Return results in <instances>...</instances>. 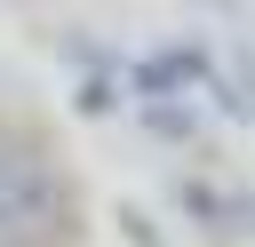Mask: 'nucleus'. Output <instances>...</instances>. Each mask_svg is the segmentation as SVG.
<instances>
[{
  "label": "nucleus",
  "mask_w": 255,
  "mask_h": 247,
  "mask_svg": "<svg viewBox=\"0 0 255 247\" xmlns=\"http://www.w3.org/2000/svg\"><path fill=\"white\" fill-rule=\"evenodd\" d=\"M199 72H207V56H199V48H175V56H151L135 80H143L151 96H167V88H183V80H199Z\"/></svg>",
  "instance_id": "1"
},
{
  "label": "nucleus",
  "mask_w": 255,
  "mask_h": 247,
  "mask_svg": "<svg viewBox=\"0 0 255 247\" xmlns=\"http://www.w3.org/2000/svg\"><path fill=\"white\" fill-rule=\"evenodd\" d=\"M143 127H151V135H167V143H183V135H191V104L151 96V104H143Z\"/></svg>",
  "instance_id": "2"
}]
</instances>
